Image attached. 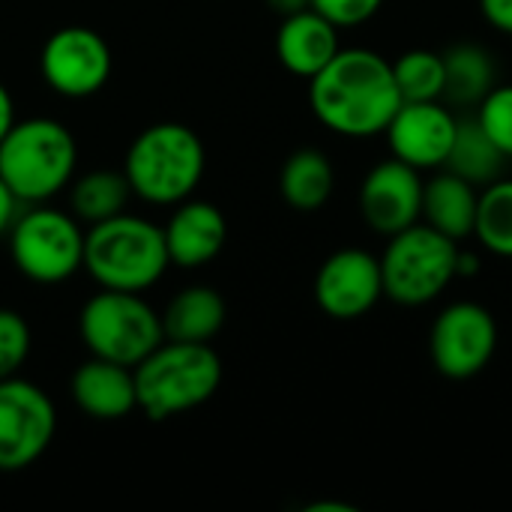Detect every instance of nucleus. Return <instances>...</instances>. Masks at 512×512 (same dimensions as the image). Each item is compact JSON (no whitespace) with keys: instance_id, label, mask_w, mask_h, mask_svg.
<instances>
[{"instance_id":"obj_14","label":"nucleus","mask_w":512,"mask_h":512,"mask_svg":"<svg viewBox=\"0 0 512 512\" xmlns=\"http://www.w3.org/2000/svg\"><path fill=\"white\" fill-rule=\"evenodd\" d=\"M360 213L366 225L384 237H393L414 222H420L423 213V180L420 171L408 162L390 156L378 162L360 186Z\"/></svg>"},{"instance_id":"obj_1","label":"nucleus","mask_w":512,"mask_h":512,"mask_svg":"<svg viewBox=\"0 0 512 512\" xmlns=\"http://www.w3.org/2000/svg\"><path fill=\"white\" fill-rule=\"evenodd\" d=\"M309 105L336 135H384L402 105L393 60L372 48H339L336 57L309 78Z\"/></svg>"},{"instance_id":"obj_34","label":"nucleus","mask_w":512,"mask_h":512,"mask_svg":"<svg viewBox=\"0 0 512 512\" xmlns=\"http://www.w3.org/2000/svg\"><path fill=\"white\" fill-rule=\"evenodd\" d=\"M306 512H357L351 504H333V501H321V504H309Z\"/></svg>"},{"instance_id":"obj_8","label":"nucleus","mask_w":512,"mask_h":512,"mask_svg":"<svg viewBox=\"0 0 512 512\" xmlns=\"http://www.w3.org/2000/svg\"><path fill=\"white\" fill-rule=\"evenodd\" d=\"M9 255L21 276L60 285L84 267V231L54 207H30L9 228Z\"/></svg>"},{"instance_id":"obj_27","label":"nucleus","mask_w":512,"mask_h":512,"mask_svg":"<svg viewBox=\"0 0 512 512\" xmlns=\"http://www.w3.org/2000/svg\"><path fill=\"white\" fill-rule=\"evenodd\" d=\"M30 354V327L15 309H0V381L12 378Z\"/></svg>"},{"instance_id":"obj_21","label":"nucleus","mask_w":512,"mask_h":512,"mask_svg":"<svg viewBox=\"0 0 512 512\" xmlns=\"http://www.w3.org/2000/svg\"><path fill=\"white\" fill-rule=\"evenodd\" d=\"M444 99L450 105H480V99L495 87V57L477 42L450 45L444 54Z\"/></svg>"},{"instance_id":"obj_22","label":"nucleus","mask_w":512,"mask_h":512,"mask_svg":"<svg viewBox=\"0 0 512 512\" xmlns=\"http://www.w3.org/2000/svg\"><path fill=\"white\" fill-rule=\"evenodd\" d=\"M507 156L498 150V144L483 132V126L477 123V117L459 120L456 126V138L450 147V156L444 162L447 171L459 174L462 180L474 183L477 189L489 186L492 180L501 177Z\"/></svg>"},{"instance_id":"obj_12","label":"nucleus","mask_w":512,"mask_h":512,"mask_svg":"<svg viewBox=\"0 0 512 512\" xmlns=\"http://www.w3.org/2000/svg\"><path fill=\"white\" fill-rule=\"evenodd\" d=\"M384 297L381 258L348 246L333 252L315 276V303L336 321L363 318Z\"/></svg>"},{"instance_id":"obj_32","label":"nucleus","mask_w":512,"mask_h":512,"mask_svg":"<svg viewBox=\"0 0 512 512\" xmlns=\"http://www.w3.org/2000/svg\"><path fill=\"white\" fill-rule=\"evenodd\" d=\"M456 273L459 276H477L480 273V255L474 249H459V261H456Z\"/></svg>"},{"instance_id":"obj_18","label":"nucleus","mask_w":512,"mask_h":512,"mask_svg":"<svg viewBox=\"0 0 512 512\" xmlns=\"http://www.w3.org/2000/svg\"><path fill=\"white\" fill-rule=\"evenodd\" d=\"M477 186L462 180L453 171H441L432 180H423V213L420 219L432 225L435 231L465 240L474 237V219H477Z\"/></svg>"},{"instance_id":"obj_2","label":"nucleus","mask_w":512,"mask_h":512,"mask_svg":"<svg viewBox=\"0 0 512 512\" xmlns=\"http://www.w3.org/2000/svg\"><path fill=\"white\" fill-rule=\"evenodd\" d=\"M132 372L138 408L156 423L210 402L222 384V360L207 342L165 339Z\"/></svg>"},{"instance_id":"obj_4","label":"nucleus","mask_w":512,"mask_h":512,"mask_svg":"<svg viewBox=\"0 0 512 512\" xmlns=\"http://www.w3.org/2000/svg\"><path fill=\"white\" fill-rule=\"evenodd\" d=\"M78 144L72 132L51 117L15 120L0 141V177L24 204L57 195L75 174Z\"/></svg>"},{"instance_id":"obj_23","label":"nucleus","mask_w":512,"mask_h":512,"mask_svg":"<svg viewBox=\"0 0 512 512\" xmlns=\"http://www.w3.org/2000/svg\"><path fill=\"white\" fill-rule=\"evenodd\" d=\"M132 198V186L123 171L99 168L75 180L72 186V210L81 222H105L117 213H126Z\"/></svg>"},{"instance_id":"obj_5","label":"nucleus","mask_w":512,"mask_h":512,"mask_svg":"<svg viewBox=\"0 0 512 512\" xmlns=\"http://www.w3.org/2000/svg\"><path fill=\"white\" fill-rule=\"evenodd\" d=\"M204 165L207 156L195 129L183 123H156L132 141L123 174L132 195L150 204H180L198 189Z\"/></svg>"},{"instance_id":"obj_29","label":"nucleus","mask_w":512,"mask_h":512,"mask_svg":"<svg viewBox=\"0 0 512 512\" xmlns=\"http://www.w3.org/2000/svg\"><path fill=\"white\" fill-rule=\"evenodd\" d=\"M480 12L495 30L512 36V0H480Z\"/></svg>"},{"instance_id":"obj_11","label":"nucleus","mask_w":512,"mask_h":512,"mask_svg":"<svg viewBox=\"0 0 512 512\" xmlns=\"http://www.w3.org/2000/svg\"><path fill=\"white\" fill-rule=\"evenodd\" d=\"M39 69L51 90L69 99H84L99 93L111 78V48L90 27H60L42 45Z\"/></svg>"},{"instance_id":"obj_24","label":"nucleus","mask_w":512,"mask_h":512,"mask_svg":"<svg viewBox=\"0 0 512 512\" xmlns=\"http://www.w3.org/2000/svg\"><path fill=\"white\" fill-rule=\"evenodd\" d=\"M474 237L492 255L512 258V180H492L480 189Z\"/></svg>"},{"instance_id":"obj_25","label":"nucleus","mask_w":512,"mask_h":512,"mask_svg":"<svg viewBox=\"0 0 512 512\" xmlns=\"http://www.w3.org/2000/svg\"><path fill=\"white\" fill-rule=\"evenodd\" d=\"M393 78L402 102L444 99V57L429 48H411L393 60Z\"/></svg>"},{"instance_id":"obj_26","label":"nucleus","mask_w":512,"mask_h":512,"mask_svg":"<svg viewBox=\"0 0 512 512\" xmlns=\"http://www.w3.org/2000/svg\"><path fill=\"white\" fill-rule=\"evenodd\" d=\"M477 123L498 144V150L512 159V84H495L477 105Z\"/></svg>"},{"instance_id":"obj_31","label":"nucleus","mask_w":512,"mask_h":512,"mask_svg":"<svg viewBox=\"0 0 512 512\" xmlns=\"http://www.w3.org/2000/svg\"><path fill=\"white\" fill-rule=\"evenodd\" d=\"M15 123V108H12V96L6 90V84L0 81V141L9 132V126Z\"/></svg>"},{"instance_id":"obj_16","label":"nucleus","mask_w":512,"mask_h":512,"mask_svg":"<svg viewBox=\"0 0 512 512\" xmlns=\"http://www.w3.org/2000/svg\"><path fill=\"white\" fill-rule=\"evenodd\" d=\"M168 258L180 267H204L210 264L228 237V222L219 207L207 201H180L171 222L162 228Z\"/></svg>"},{"instance_id":"obj_28","label":"nucleus","mask_w":512,"mask_h":512,"mask_svg":"<svg viewBox=\"0 0 512 512\" xmlns=\"http://www.w3.org/2000/svg\"><path fill=\"white\" fill-rule=\"evenodd\" d=\"M381 6L384 0H312V9L336 27H360L375 18Z\"/></svg>"},{"instance_id":"obj_10","label":"nucleus","mask_w":512,"mask_h":512,"mask_svg":"<svg viewBox=\"0 0 512 512\" xmlns=\"http://www.w3.org/2000/svg\"><path fill=\"white\" fill-rule=\"evenodd\" d=\"M57 411L45 390L24 378L0 381V474L30 468L54 441Z\"/></svg>"},{"instance_id":"obj_20","label":"nucleus","mask_w":512,"mask_h":512,"mask_svg":"<svg viewBox=\"0 0 512 512\" xmlns=\"http://www.w3.org/2000/svg\"><path fill=\"white\" fill-rule=\"evenodd\" d=\"M336 186V174L330 159L315 150V147H300L294 150L279 174V192L285 198L288 207L300 210V213H312L321 210Z\"/></svg>"},{"instance_id":"obj_3","label":"nucleus","mask_w":512,"mask_h":512,"mask_svg":"<svg viewBox=\"0 0 512 512\" xmlns=\"http://www.w3.org/2000/svg\"><path fill=\"white\" fill-rule=\"evenodd\" d=\"M165 231L141 216L117 213L84 234V270L111 291L141 294L168 270Z\"/></svg>"},{"instance_id":"obj_6","label":"nucleus","mask_w":512,"mask_h":512,"mask_svg":"<svg viewBox=\"0 0 512 512\" xmlns=\"http://www.w3.org/2000/svg\"><path fill=\"white\" fill-rule=\"evenodd\" d=\"M459 261V240L435 231L432 225L414 222L411 228L390 237L381 255L384 297L399 306H426L438 300L453 279Z\"/></svg>"},{"instance_id":"obj_19","label":"nucleus","mask_w":512,"mask_h":512,"mask_svg":"<svg viewBox=\"0 0 512 512\" xmlns=\"http://www.w3.org/2000/svg\"><path fill=\"white\" fill-rule=\"evenodd\" d=\"M228 309L216 288H183L162 312V333L171 342H210L225 327Z\"/></svg>"},{"instance_id":"obj_17","label":"nucleus","mask_w":512,"mask_h":512,"mask_svg":"<svg viewBox=\"0 0 512 512\" xmlns=\"http://www.w3.org/2000/svg\"><path fill=\"white\" fill-rule=\"evenodd\" d=\"M339 48H342L339 27L333 21H327L321 12H315L312 6L282 18L279 33H276L279 63L300 78L318 75L336 57Z\"/></svg>"},{"instance_id":"obj_9","label":"nucleus","mask_w":512,"mask_h":512,"mask_svg":"<svg viewBox=\"0 0 512 512\" xmlns=\"http://www.w3.org/2000/svg\"><path fill=\"white\" fill-rule=\"evenodd\" d=\"M498 351V321L480 303H450L432 324V366L450 381L477 378Z\"/></svg>"},{"instance_id":"obj_7","label":"nucleus","mask_w":512,"mask_h":512,"mask_svg":"<svg viewBox=\"0 0 512 512\" xmlns=\"http://www.w3.org/2000/svg\"><path fill=\"white\" fill-rule=\"evenodd\" d=\"M78 330L90 357H102L129 369H135L156 345L165 342L162 315H156L153 306H147L138 294L111 288H102L84 303Z\"/></svg>"},{"instance_id":"obj_15","label":"nucleus","mask_w":512,"mask_h":512,"mask_svg":"<svg viewBox=\"0 0 512 512\" xmlns=\"http://www.w3.org/2000/svg\"><path fill=\"white\" fill-rule=\"evenodd\" d=\"M72 399L93 420H123L138 408L135 372L129 366L90 357L72 375Z\"/></svg>"},{"instance_id":"obj_13","label":"nucleus","mask_w":512,"mask_h":512,"mask_svg":"<svg viewBox=\"0 0 512 512\" xmlns=\"http://www.w3.org/2000/svg\"><path fill=\"white\" fill-rule=\"evenodd\" d=\"M456 114L444 105V99L429 102H402L393 120L387 123L384 135L390 153L408 162L417 171L444 168L453 138H456Z\"/></svg>"},{"instance_id":"obj_33","label":"nucleus","mask_w":512,"mask_h":512,"mask_svg":"<svg viewBox=\"0 0 512 512\" xmlns=\"http://www.w3.org/2000/svg\"><path fill=\"white\" fill-rule=\"evenodd\" d=\"M267 6L279 15V18H288L294 12H303L312 6V0H267Z\"/></svg>"},{"instance_id":"obj_30","label":"nucleus","mask_w":512,"mask_h":512,"mask_svg":"<svg viewBox=\"0 0 512 512\" xmlns=\"http://www.w3.org/2000/svg\"><path fill=\"white\" fill-rule=\"evenodd\" d=\"M18 207H21V198L9 189V183L0 177V234H9L12 222L18 219Z\"/></svg>"}]
</instances>
